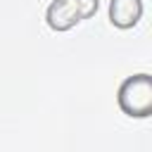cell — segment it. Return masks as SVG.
Listing matches in <instances>:
<instances>
[{"label": "cell", "mask_w": 152, "mask_h": 152, "mask_svg": "<svg viewBox=\"0 0 152 152\" xmlns=\"http://www.w3.org/2000/svg\"><path fill=\"white\" fill-rule=\"evenodd\" d=\"M142 17V0H109V21L116 28H133Z\"/></svg>", "instance_id": "3957f363"}, {"label": "cell", "mask_w": 152, "mask_h": 152, "mask_svg": "<svg viewBox=\"0 0 152 152\" xmlns=\"http://www.w3.org/2000/svg\"><path fill=\"white\" fill-rule=\"evenodd\" d=\"M100 0H52L45 10V24L52 31H69L97 12Z\"/></svg>", "instance_id": "7a4b0ae2"}, {"label": "cell", "mask_w": 152, "mask_h": 152, "mask_svg": "<svg viewBox=\"0 0 152 152\" xmlns=\"http://www.w3.org/2000/svg\"><path fill=\"white\" fill-rule=\"evenodd\" d=\"M119 109L131 119H147L152 114V78L147 74H135L124 78L116 93Z\"/></svg>", "instance_id": "6da1fadb"}]
</instances>
